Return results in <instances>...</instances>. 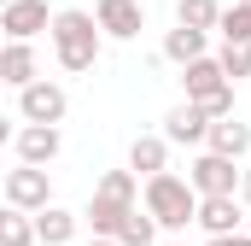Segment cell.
Wrapping results in <instances>:
<instances>
[{"instance_id": "6da1fadb", "label": "cell", "mask_w": 251, "mask_h": 246, "mask_svg": "<svg viewBox=\"0 0 251 246\" xmlns=\"http://www.w3.org/2000/svg\"><path fill=\"white\" fill-rule=\"evenodd\" d=\"M53 53H59L64 70H94V59H100V18L94 12H53Z\"/></svg>"}, {"instance_id": "7a4b0ae2", "label": "cell", "mask_w": 251, "mask_h": 246, "mask_svg": "<svg viewBox=\"0 0 251 246\" xmlns=\"http://www.w3.org/2000/svg\"><path fill=\"white\" fill-rule=\"evenodd\" d=\"M199 187L181 182V176H170V170H158V176H146V211L158 217V229H170V235H181L187 223H199Z\"/></svg>"}, {"instance_id": "3957f363", "label": "cell", "mask_w": 251, "mask_h": 246, "mask_svg": "<svg viewBox=\"0 0 251 246\" xmlns=\"http://www.w3.org/2000/svg\"><path fill=\"white\" fill-rule=\"evenodd\" d=\"M128 211H134V170H105L100 187H94V205H88L94 235H117V223Z\"/></svg>"}, {"instance_id": "277c9868", "label": "cell", "mask_w": 251, "mask_h": 246, "mask_svg": "<svg viewBox=\"0 0 251 246\" xmlns=\"http://www.w3.org/2000/svg\"><path fill=\"white\" fill-rule=\"evenodd\" d=\"M181 82H187V100H199L210 118H228L234 112V76L222 70V59H193L181 70Z\"/></svg>"}, {"instance_id": "5b68a950", "label": "cell", "mask_w": 251, "mask_h": 246, "mask_svg": "<svg viewBox=\"0 0 251 246\" xmlns=\"http://www.w3.org/2000/svg\"><path fill=\"white\" fill-rule=\"evenodd\" d=\"M47 199H53V182H47L41 164H24V158H18V170H6V205H18V211H41Z\"/></svg>"}, {"instance_id": "8992f818", "label": "cell", "mask_w": 251, "mask_h": 246, "mask_svg": "<svg viewBox=\"0 0 251 246\" xmlns=\"http://www.w3.org/2000/svg\"><path fill=\"white\" fill-rule=\"evenodd\" d=\"M187 182L199 187V193H240L246 176L234 170V158H228V153H204V158L187 170Z\"/></svg>"}, {"instance_id": "52a82bcc", "label": "cell", "mask_w": 251, "mask_h": 246, "mask_svg": "<svg viewBox=\"0 0 251 246\" xmlns=\"http://www.w3.org/2000/svg\"><path fill=\"white\" fill-rule=\"evenodd\" d=\"M12 147H18L24 164H53L59 147H64V135H59V123H24V129L12 135Z\"/></svg>"}, {"instance_id": "ba28073f", "label": "cell", "mask_w": 251, "mask_h": 246, "mask_svg": "<svg viewBox=\"0 0 251 246\" xmlns=\"http://www.w3.org/2000/svg\"><path fill=\"white\" fill-rule=\"evenodd\" d=\"M18 112H24V123H59L64 118V88L59 82H29V88H18Z\"/></svg>"}, {"instance_id": "9c48e42d", "label": "cell", "mask_w": 251, "mask_h": 246, "mask_svg": "<svg viewBox=\"0 0 251 246\" xmlns=\"http://www.w3.org/2000/svg\"><path fill=\"white\" fill-rule=\"evenodd\" d=\"M0 30H6L12 41H29V35L53 30V18H47V0H6V12H0Z\"/></svg>"}, {"instance_id": "30bf717a", "label": "cell", "mask_w": 251, "mask_h": 246, "mask_svg": "<svg viewBox=\"0 0 251 246\" xmlns=\"http://www.w3.org/2000/svg\"><path fill=\"white\" fill-rule=\"evenodd\" d=\"M210 112L199 106V100H187V106H176L170 118H164V135L176 141V147H199V141H210Z\"/></svg>"}, {"instance_id": "8fae6325", "label": "cell", "mask_w": 251, "mask_h": 246, "mask_svg": "<svg viewBox=\"0 0 251 246\" xmlns=\"http://www.w3.org/2000/svg\"><path fill=\"white\" fill-rule=\"evenodd\" d=\"M94 18H100V30H105V35H117V41H134V35L146 30L140 0H100V6H94Z\"/></svg>"}, {"instance_id": "7c38bea8", "label": "cell", "mask_w": 251, "mask_h": 246, "mask_svg": "<svg viewBox=\"0 0 251 246\" xmlns=\"http://www.w3.org/2000/svg\"><path fill=\"white\" fill-rule=\"evenodd\" d=\"M199 229H204V235H234V229H240L234 193H204V199H199Z\"/></svg>"}, {"instance_id": "4fadbf2b", "label": "cell", "mask_w": 251, "mask_h": 246, "mask_svg": "<svg viewBox=\"0 0 251 246\" xmlns=\"http://www.w3.org/2000/svg\"><path fill=\"white\" fill-rule=\"evenodd\" d=\"M210 153L246 158V153H251V129H246L240 118H234V112H228V118H216V123H210Z\"/></svg>"}, {"instance_id": "5bb4252c", "label": "cell", "mask_w": 251, "mask_h": 246, "mask_svg": "<svg viewBox=\"0 0 251 246\" xmlns=\"http://www.w3.org/2000/svg\"><path fill=\"white\" fill-rule=\"evenodd\" d=\"M204 35H210V30L176 24V30L164 35V59H176V64H193V59H204Z\"/></svg>"}, {"instance_id": "9a60e30c", "label": "cell", "mask_w": 251, "mask_h": 246, "mask_svg": "<svg viewBox=\"0 0 251 246\" xmlns=\"http://www.w3.org/2000/svg\"><path fill=\"white\" fill-rule=\"evenodd\" d=\"M164 158H170V135H140L128 147V170H140V176H158Z\"/></svg>"}, {"instance_id": "2e32d148", "label": "cell", "mask_w": 251, "mask_h": 246, "mask_svg": "<svg viewBox=\"0 0 251 246\" xmlns=\"http://www.w3.org/2000/svg\"><path fill=\"white\" fill-rule=\"evenodd\" d=\"M0 76H6L12 88H29V82H35V53H29V41H6V53H0Z\"/></svg>"}, {"instance_id": "e0dca14e", "label": "cell", "mask_w": 251, "mask_h": 246, "mask_svg": "<svg viewBox=\"0 0 251 246\" xmlns=\"http://www.w3.org/2000/svg\"><path fill=\"white\" fill-rule=\"evenodd\" d=\"M35 229H41V246H64L70 235H76V217H70V211H59V205H41Z\"/></svg>"}, {"instance_id": "ac0fdd59", "label": "cell", "mask_w": 251, "mask_h": 246, "mask_svg": "<svg viewBox=\"0 0 251 246\" xmlns=\"http://www.w3.org/2000/svg\"><path fill=\"white\" fill-rule=\"evenodd\" d=\"M117 241L123 246H152L158 241V217L152 211H128L123 223H117Z\"/></svg>"}, {"instance_id": "d6986e66", "label": "cell", "mask_w": 251, "mask_h": 246, "mask_svg": "<svg viewBox=\"0 0 251 246\" xmlns=\"http://www.w3.org/2000/svg\"><path fill=\"white\" fill-rule=\"evenodd\" d=\"M35 241H41V229H35V223L12 205V211L0 217V246H35Z\"/></svg>"}, {"instance_id": "ffe728a7", "label": "cell", "mask_w": 251, "mask_h": 246, "mask_svg": "<svg viewBox=\"0 0 251 246\" xmlns=\"http://www.w3.org/2000/svg\"><path fill=\"white\" fill-rule=\"evenodd\" d=\"M176 24H193V30H216V24H222V6H216V0H181V6H176Z\"/></svg>"}, {"instance_id": "44dd1931", "label": "cell", "mask_w": 251, "mask_h": 246, "mask_svg": "<svg viewBox=\"0 0 251 246\" xmlns=\"http://www.w3.org/2000/svg\"><path fill=\"white\" fill-rule=\"evenodd\" d=\"M222 41H251V0H234V6H222Z\"/></svg>"}, {"instance_id": "7402d4cb", "label": "cell", "mask_w": 251, "mask_h": 246, "mask_svg": "<svg viewBox=\"0 0 251 246\" xmlns=\"http://www.w3.org/2000/svg\"><path fill=\"white\" fill-rule=\"evenodd\" d=\"M222 70L240 82V76H251V41H222Z\"/></svg>"}, {"instance_id": "603a6c76", "label": "cell", "mask_w": 251, "mask_h": 246, "mask_svg": "<svg viewBox=\"0 0 251 246\" xmlns=\"http://www.w3.org/2000/svg\"><path fill=\"white\" fill-rule=\"evenodd\" d=\"M210 246H251V235H240V229L234 235H210Z\"/></svg>"}, {"instance_id": "cb8c5ba5", "label": "cell", "mask_w": 251, "mask_h": 246, "mask_svg": "<svg viewBox=\"0 0 251 246\" xmlns=\"http://www.w3.org/2000/svg\"><path fill=\"white\" fill-rule=\"evenodd\" d=\"M88 246H123V241H117V235H94Z\"/></svg>"}, {"instance_id": "d4e9b609", "label": "cell", "mask_w": 251, "mask_h": 246, "mask_svg": "<svg viewBox=\"0 0 251 246\" xmlns=\"http://www.w3.org/2000/svg\"><path fill=\"white\" fill-rule=\"evenodd\" d=\"M240 193H246V199H251V170H246V182H240Z\"/></svg>"}, {"instance_id": "484cf974", "label": "cell", "mask_w": 251, "mask_h": 246, "mask_svg": "<svg viewBox=\"0 0 251 246\" xmlns=\"http://www.w3.org/2000/svg\"><path fill=\"white\" fill-rule=\"evenodd\" d=\"M170 246H181V241H170Z\"/></svg>"}]
</instances>
